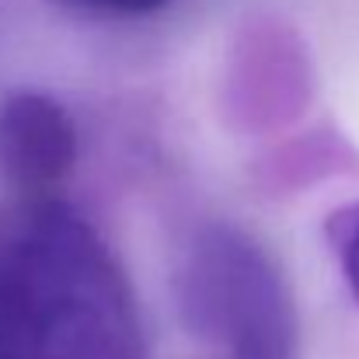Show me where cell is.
I'll return each mask as SVG.
<instances>
[{
    "mask_svg": "<svg viewBox=\"0 0 359 359\" xmlns=\"http://www.w3.org/2000/svg\"><path fill=\"white\" fill-rule=\"evenodd\" d=\"M0 290L25 359H147L133 279L60 196H21L0 213Z\"/></svg>",
    "mask_w": 359,
    "mask_h": 359,
    "instance_id": "obj_1",
    "label": "cell"
},
{
    "mask_svg": "<svg viewBox=\"0 0 359 359\" xmlns=\"http://www.w3.org/2000/svg\"><path fill=\"white\" fill-rule=\"evenodd\" d=\"M185 328L227 359H297V307L276 258L231 224L192 234L175 276Z\"/></svg>",
    "mask_w": 359,
    "mask_h": 359,
    "instance_id": "obj_2",
    "label": "cell"
},
{
    "mask_svg": "<svg viewBox=\"0 0 359 359\" xmlns=\"http://www.w3.org/2000/svg\"><path fill=\"white\" fill-rule=\"evenodd\" d=\"M77 161V126L46 91H14L0 105V175L21 196H46Z\"/></svg>",
    "mask_w": 359,
    "mask_h": 359,
    "instance_id": "obj_3",
    "label": "cell"
},
{
    "mask_svg": "<svg viewBox=\"0 0 359 359\" xmlns=\"http://www.w3.org/2000/svg\"><path fill=\"white\" fill-rule=\"evenodd\" d=\"M325 234H328V244L339 258V269H342L349 293L359 300V199L328 217Z\"/></svg>",
    "mask_w": 359,
    "mask_h": 359,
    "instance_id": "obj_4",
    "label": "cell"
},
{
    "mask_svg": "<svg viewBox=\"0 0 359 359\" xmlns=\"http://www.w3.org/2000/svg\"><path fill=\"white\" fill-rule=\"evenodd\" d=\"M91 11H102V14H116V18H140V14H154L161 11L168 0H77Z\"/></svg>",
    "mask_w": 359,
    "mask_h": 359,
    "instance_id": "obj_5",
    "label": "cell"
},
{
    "mask_svg": "<svg viewBox=\"0 0 359 359\" xmlns=\"http://www.w3.org/2000/svg\"><path fill=\"white\" fill-rule=\"evenodd\" d=\"M0 359H25L21 346H18V332H14L11 311H7V300H4V290H0Z\"/></svg>",
    "mask_w": 359,
    "mask_h": 359,
    "instance_id": "obj_6",
    "label": "cell"
}]
</instances>
